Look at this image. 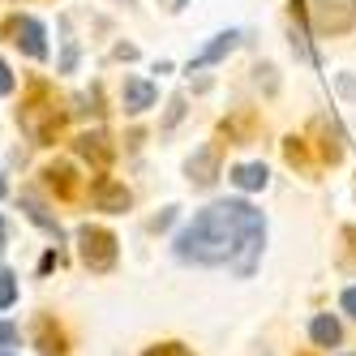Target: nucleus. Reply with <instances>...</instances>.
Returning <instances> with one entry per match:
<instances>
[{
    "label": "nucleus",
    "instance_id": "nucleus-20",
    "mask_svg": "<svg viewBox=\"0 0 356 356\" xmlns=\"http://www.w3.org/2000/svg\"><path fill=\"white\" fill-rule=\"evenodd\" d=\"M253 82L266 86V95H275V90H279V82H275V65H258V69H253Z\"/></svg>",
    "mask_w": 356,
    "mask_h": 356
},
{
    "label": "nucleus",
    "instance_id": "nucleus-25",
    "mask_svg": "<svg viewBox=\"0 0 356 356\" xmlns=\"http://www.w3.org/2000/svg\"><path fill=\"white\" fill-rule=\"evenodd\" d=\"M13 343H17V326L0 322V348H13Z\"/></svg>",
    "mask_w": 356,
    "mask_h": 356
},
{
    "label": "nucleus",
    "instance_id": "nucleus-26",
    "mask_svg": "<svg viewBox=\"0 0 356 356\" xmlns=\"http://www.w3.org/2000/svg\"><path fill=\"white\" fill-rule=\"evenodd\" d=\"M0 95H13V73H9L5 60H0Z\"/></svg>",
    "mask_w": 356,
    "mask_h": 356
},
{
    "label": "nucleus",
    "instance_id": "nucleus-9",
    "mask_svg": "<svg viewBox=\"0 0 356 356\" xmlns=\"http://www.w3.org/2000/svg\"><path fill=\"white\" fill-rule=\"evenodd\" d=\"M120 99H124V112H146V108H155V99H159V90H155V82H146V78H124V86H120Z\"/></svg>",
    "mask_w": 356,
    "mask_h": 356
},
{
    "label": "nucleus",
    "instance_id": "nucleus-11",
    "mask_svg": "<svg viewBox=\"0 0 356 356\" xmlns=\"http://www.w3.org/2000/svg\"><path fill=\"white\" fill-rule=\"evenodd\" d=\"M43 185L56 197H73L78 193V172H73V163H47L43 168Z\"/></svg>",
    "mask_w": 356,
    "mask_h": 356
},
{
    "label": "nucleus",
    "instance_id": "nucleus-12",
    "mask_svg": "<svg viewBox=\"0 0 356 356\" xmlns=\"http://www.w3.org/2000/svg\"><path fill=\"white\" fill-rule=\"evenodd\" d=\"M227 181H232V185H236L241 193H258V189H266L270 172H266V163H236Z\"/></svg>",
    "mask_w": 356,
    "mask_h": 356
},
{
    "label": "nucleus",
    "instance_id": "nucleus-8",
    "mask_svg": "<svg viewBox=\"0 0 356 356\" xmlns=\"http://www.w3.org/2000/svg\"><path fill=\"white\" fill-rule=\"evenodd\" d=\"M314 134H318V155L326 163H339L343 159V129H339V120L314 116Z\"/></svg>",
    "mask_w": 356,
    "mask_h": 356
},
{
    "label": "nucleus",
    "instance_id": "nucleus-7",
    "mask_svg": "<svg viewBox=\"0 0 356 356\" xmlns=\"http://www.w3.org/2000/svg\"><path fill=\"white\" fill-rule=\"evenodd\" d=\"M185 172H189V181H193L197 189H211V185L219 181V146H202V150H193L189 163H185Z\"/></svg>",
    "mask_w": 356,
    "mask_h": 356
},
{
    "label": "nucleus",
    "instance_id": "nucleus-3",
    "mask_svg": "<svg viewBox=\"0 0 356 356\" xmlns=\"http://www.w3.org/2000/svg\"><path fill=\"white\" fill-rule=\"evenodd\" d=\"M305 17L318 35H348L356 31V0H305Z\"/></svg>",
    "mask_w": 356,
    "mask_h": 356
},
{
    "label": "nucleus",
    "instance_id": "nucleus-22",
    "mask_svg": "<svg viewBox=\"0 0 356 356\" xmlns=\"http://www.w3.org/2000/svg\"><path fill=\"white\" fill-rule=\"evenodd\" d=\"M284 150H288V163H292V168H305V163H309V159H305V142H300V138H288Z\"/></svg>",
    "mask_w": 356,
    "mask_h": 356
},
{
    "label": "nucleus",
    "instance_id": "nucleus-29",
    "mask_svg": "<svg viewBox=\"0 0 356 356\" xmlns=\"http://www.w3.org/2000/svg\"><path fill=\"white\" fill-rule=\"evenodd\" d=\"M343 241L352 245V253H356V227H343Z\"/></svg>",
    "mask_w": 356,
    "mask_h": 356
},
{
    "label": "nucleus",
    "instance_id": "nucleus-5",
    "mask_svg": "<svg viewBox=\"0 0 356 356\" xmlns=\"http://www.w3.org/2000/svg\"><path fill=\"white\" fill-rule=\"evenodd\" d=\"M5 35L26 52L31 60H47V31L39 26L35 17H9V26H5Z\"/></svg>",
    "mask_w": 356,
    "mask_h": 356
},
{
    "label": "nucleus",
    "instance_id": "nucleus-6",
    "mask_svg": "<svg viewBox=\"0 0 356 356\" xmlns=\"http://www.w3.org/2000/svg\"><path fill=\"white\" fill-rule=\"evenodd\" d=\"M90 202H95V211H108V215H124L129 211V189H124L120 181H112V176H99V181L90 185Z\"/></svg>",
    "mask_w": 356,
    "mask_h": 356
},
{
    "label": "nucleus",
    "instance_id": "nucleus-17",
    "mask_svg": "<svg viewBox=\"0 0 356 356\" xmlns=\"http://www.w3.org/2000/svg\"><path fill=\"white\" fill-rule=\"evenodd\" d=\"M288 43H292V52H296V60H305V65H318V52L309 47V35L300 31V22L288 31Z\"/></svg>",
    "mask_w": 356,
    "mask_h": 356
},
{
    "label": "nucleus",
    "instance_id": "nucleus-16",
    "mask_svg": "<svg viewBox=\"0 0 356 356\" xmlns=\"http://www.w3.org/2000/svg\"><path fill=\"white\" fill-rule=\"evenodd\" d=\"M39 352L43 356H65V335L60 330H52V322H39Z\"/></svg>",
    "mask_w": 356,
    "mask_h": 356
},
{
    "label": "nucleus",
    "instance_id": "nucleus-4",
    "mask_svg": "<svg viewBox=\"0 0 356 356\" xmlns=\"http://www.w3.org/2000/svg\"><path fill=\"white\" fill-rule=\"evenodd\" d=\"M78 253H82L86 270L104 275V270L116 266V236L108 232V227H90V223H82V227H78Z\"/></svg>",
    "mask_w": 356,
    "mask_h": 356
},
{
    "label": "nucleus",
    "instance_id": "nucleus-32",
    "mask_svg": "<svg viewBox=\"0 0 356 356\" xmlns=\"http://www.w3.org/2000/svg\"><path fill=\"white\" fill-rule=\"evenodd\" d=\"M9 193V185H5V176H0V197H5Z\"/></svg>",
    "mask_w": 356,
    "mask_h": 356
},
{
    "label": "nucleus",
    "instance_id": "nucleus-23",
    "mask_svg": "<svg viewBox=\"0 0 356 356\" xmlns=\"http://www.w3.org/2000/svg\"><path fill=\"white\" fill-rule=\"evenodd\" d=\"M335 90L356 104V78H352V73H335Z\"/></svg>",
    "mask_w": 356,
    "mask_h": 356
},
{
    "label": "nucleus",
    "instance_id": "nucleus-15",
    "mask_svg": "<svg viewBox=\"0 0 356 356\" xmlns=\"http://www.w3.org/2000/svg\"><path fill=\"white\" fill-rule=\"evenodd\" d=\"M73 150H78L82 159L99 163V168H104V163L112 159V146H108V134H82L78 142H73Z\"/></svg>",
    "mask_w": 356,
    "mask_h": 356
},
{
    "label": "nucleus",
    "instance_id": "nucleus-28",
    "mask_svg": "<svg viewBox=\"0 0 356 356\" xmlns=\"http://www.w3.org/2000/svg\"><path fill=\"white\" fill-rule=\"evenodd\" d=\"M343 314L356 318V288H343Z\"/></svg>",
    "mask_w": 356,
    "mask_h": 356
},
{
    "label": "nucleus",
    "instance_id": "nucleus-1",
    "mask_svg": "<svg viewBox=\"0 0 356 356\" xmlns=\"http://www.w3.org/2000/svg\"><path fill=\"white\" fill-rule=\"evenodd\" d=\"M266 245V219L245 197H227L197 211L176 232V258L193 266H232L236 275H253Z\"/></svg>",
    "mask_w": 356,
    "mask_h": 356
},
{
    "label": "nucleus",
    "instance_id": "nucleus-33",
    "mask_svg": "<svg viewBox=\"0 0 356 356\" xmlns=\"http://www.w3.org/2000/svg\"><path fill=\"white\" fill-rule=\"evenodd\" d=\"M116 5H134V0H116Z\"/></svg>",
    "mask_w": 356,
    "mask_h": 356
},
{
    "label": "nucleus",
    "instance_id": "nucleus-21",
    "mask_svg": "<svg viewBox=\"0 0 356 356\" xmlns=\"http://www.w3.org/2000/svg\"><path fill=\"white\" fill-rule=\"evenodd\" d=\"M142 356H193L185 343H155V348H146Z\"/></svg>",
    "mask_w": 356,
    "mask_h": 356
},
{
    "label": "nucleus",
    "instance_id": "nucleus-30",
    "mask_svg": "<svg viewBox=\"0 0 356 356\" xmlns=\"http://www.w3.org/2000/svg\"><path fill=\"white\" fill-rule=\"evenodd\" d=\"M5 241H9V227H5V219H0V249H5Z\"/></svg>",
    "mask_w": 356,
    "mask_h": 356
},
{
    "label": "nucleus",
    "instance_id": "nucleus-10",
    "mask_svg": "<svg viewBox=\"0 0 356 356\" xmlns=\"http://www.w3.org/2000/svg\"><path fill=\"white\" fill-rule=\"evenodd\" d=\"M236 43H241V31H223V35H215V39H211V43H207V47H202V52L189 60V73H193V69H207V65H219V60L232 52Z\"/></svg>",
    "mask_w": 356,
    "mask_h": 356
},
{
    "label": "nucleus",
    "instance_id": "nucleus-27",
    "mask_svg": "<svg viewBox=\"0 0 356 356\" xmlns=\"http://www.w3.org/2000/svg\"><path fill=\"white\" fill-rule=\"evenodd\" d=\"M112 56H116V60H138V47H134V43H120Z\"/></svg>",
    "mask_w": 356,
    "mask_h": 356
},
{
    "label": "nucleus",
    "instance_id": "nucleus-19",
    "mask_svg": "<svg viewBox=\"0 0 356 356\" xmlns=\"http://www.w3.org/2000/svg\"><path fill=\"white\" fill-rule=\"evenodd\" d=\"M181 116H185V95H176L168 104V116H163V134H172L176 124H181Z\"/></svg>",
    "mask_w": 356,
    "mask_h": 356
},
{
    "label": "nucleus",
    "instance_id": "nucleus-18",
    "mask_svg": "<svg viewBox=\"0 0 356 356\" xmlns=\"http://www.w3.org/2000/svg\"><path fill=\"white\" fill-rule=\"evenodd\" d=\"M17 300V275L13 270H0V309H9Z\"/></svg>",
    "mask_w": 356,
    "mask_h": 356
},
{
    "label": "nucleus",
    "instance_id": "nucleus-31",
    "mask_svg": "<svg viewBox=\"0 0 356 356\" xmlns=\"http://www.w3.org/2000/svg\"><path fill=\"white\" fill-rule=\"evenodd\" d=\"M185 5H189V0H172V9H176V13H181V9H185Z\"/></svg>",
    "mask_w": 356,
    "mask_h": 356
},
{
    "label": "nucleus",
    "instance_id": "nucleus-24",
    "mask_svg": "<svg viewBox=\"0 0 356 356\" xmlns=\"http://www.w3.org/2000/svg\"><path fill=\"white\" fill-rule=\"evenodd\" d=\"M172 219H176V207H168L163 215H155V219H150V232H163V227H168Z\"/></svg>",
    "mask_w": 356,
    "mask_h": 356
},
{
    "label": "nucleus",
    "instance_id": "nucleus-2",
    "mask_svg": "<svg viewBox=\"0 0 356 356\" xmlns=\"http://www.w3.org/2000/svg\"><path fill=\"white\" fill-rule=\"evenodd\" d=\"M17 124H22V134H31L35 142H56V134H60V124H65V112H60V104L52 95H47L43 86H35L31 90V99L17 108Z\"/></svg>",
    "mask_w": 356,
    "mask_h": 356
},
{
    "label": "nucleus",
    "instance_id": "nucleus-13",
    "mask_svg": "<svg viewBox=\"0 0 356 356\" xmlns=\"http://www.w3.org/2000/svg\"><path fill=\"white\" fill-rule=\"evenodd\" d=\"M309 339H314L318 348H339V343H343L339 318H335V314H318V318L309 322Z\"/></svg>",
    "mask_w": 356,
    "mask_h": 356
},
{
    "label": "nucleus",
    "instance_id": "nucleus-14",
    "mask_svg": "<svg viewBox=\"0 0 356 356\" xmlns=\"http://www.w3.org/2000/svg\"><path fill=\"white\" fill-rule=\"evenodd\" d=\"M22 211H26V219L39 223L47 236H56V245H60V236H65V232H60V223H56V215H47V207H43L35 193H22Z\"/></svg>",
    "mask_w": 356,
    "mask_h": 356
}]
</instances>
